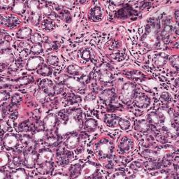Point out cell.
Masks as SVG:
<instances>
[{
  "mask_svg": "<svg viewBox=\"0 0 179 179\" xmlns=\"http://www.w3.org/2000/svg\"><path fill=\"white\" fill-rule=\"evenodd\" d=\"M57 121H58V119H57V117L54 114H50L48 116H46L45 119H44V126H45L46 130H52L55 127Z\"/></svg>",
  "mask_w": 179,
  "mask_h": 179,
  "instance_id": "5b68a950",
  "label": "cell"
},
{
  "mask_svg": "<svg viewBox=\"0 0 179 179\" xmlns=\"http://www.w3.org/2000/svg\"><path fill=\"white\" fill-rule=\"evenodd\" d=\"M31 50L34 53H40V52H41L42 51V47L39 43H37L36 44V45H34L32 47H31Z\"/></svg>",
  "mask_w": 179,
  "mask_h": 179,
  "instance_id": "8d00e7d4",
  "label": "cell"
},
{
  "mask_svg": "<svg viewBox=\"0 0 179 179\" xmlns=\"http://www.w3.org/2000/svg\"><path fill=\"white\" fill-rule=\"evenodd\" d=\"M134 92V86L132 83H126L123 86V92H122V97L125 102H127L131 100L133 97Z\"/></svg>",
  "mask_w": 179,
  "mask_h": 179,
  "instance_id": "7a4b0ae2",
  "label": "cell"
},
{
  "mask_svg": "<svg viewBox=\"0 0 179 179\" xmlns=\"http://www.w3.org/2000/svg\"><path fill=\"white\" fill-rule=\"evenodd\" d=\"M148 121L153 125H159L161 122V117L156 113H151L148 115Z\"/></svg>",
  "mask_w": 179,
  "mask_h": 179,
  "instance_id": "e0dca14e",
  "label": "cell"
},
{
  "mask_svg": "<svg viewBox=\"0 0 179 179\" xmlns=\"http://www.w3.org/2000/svg\"><path fill=\"white\" fill-rule=\"evenodd\" d=\"M31 41L34 43H39L41 41V36L39 33H35L31 36Z\"/></svg>",
  "mask_w": 179,
  "mask_h": 179,
  "instance_id": "836d02e7",
  "label": "cell"
},
{
  "mask_svg": "<svg viewBox=\"0 0 179 179\" xmlns=\"http://www.w3.org/2000/svg\"><path fill=\"white\" fill-rule=\"evenodd\" d=\"M161 98L163 100L165 101V102H167V101L170 100L171 97H170V94L169 93H167V92H163L161 95Z\"/></svg>",
  "mask_w": 179,
  "mask_h": 179,
  "instance_id": "7bdbcfd3",
  "label": "cell"
},
{
  "mask_svg": "<svg viewBox=\"0 0 179 179\" xmlns=\"http://www.w3.org/2000/svg\"><path fill=\"white\" fill-rule=\"evenodd\" d=\"M172 27L171 25L168 24L165 25L163 27V31H162V36H163V37L167 38L169 37L170 33L172 32Z\"/></svg>",
  "mask_w": 179,
  "mask_h": 179,
  "instance_id": "484cf974",
  "label": "cell"
},
{
  "mask_svg": "<svg viewBox=\"0 0 179 179\" xmlns=\"http://www.w3.org/2000/svg\"><path fill=\"white\" fill-rule=\"evenodd\" d=\"M46 92H45L44 91H40L37 93V100H43L46 99Z\"/></svg>",
  "mask_w": 179,
  "mask_h": 179,
  "instance_id": "60d3db41",
  "label": "cell"
},
{
  "mask_svg": "<svg viewBox=\"0 0 179 179\" xmlns=\"http://www.w3.org/2000/svg\"><path fill=\"white\" fill-rule=\"evenodd\" d=\"M135 128L136 130L140 132H147L149 129V124L147 123L144 120H142V121H139L137 123H136Z\"/></svg>",
  "mask_w": 179,
  "mask_h": 179,
  "instance_id": "9a60e30c",
  "label": "cell"
},
{
  "mask_svg": "<svg viewBox=\"0 0 179 179\" xmlns=\"http://www.w3.org/2000/svg\"><path fill=\"white\" fill-rule=\"evenodd\" d=\"M52 43H50V42H47V43H44V48H45L46 50H50L52 48Z\"/></svg>",
  "mask_w": 179,
  "mask_h": 179,
  "instance_id": "bcb514c9",
  "label": "cell"
},
{
  "mask_svg": "<svg viewBox=\"0 0 179 179\" xmlns=\"http://www.w3.org/2000/svg\"><path fill=\"white\" fill-rule=\"evenodd\" d=\"M67 85L69 86V88H72L74 90H79L81 88L82 86L81 83L79 81H77L76 80L73 79H68L67 80Z\"/></svg>",
  "mask_w": 179,
  "mask_h": 179,
  "instance_id": "d6986e66",
  "label": "cell"
},
{
  "mask_svg": "<svg viewBox=\"0 0 179 179\" xmlns=\"http://www.w3.org/2000/svg\"><path fill=\"white\" fill-rule=\"evenodd\" d=\"M38 155L36 152H28L25 155V164L27 167L32 168L37 163Z\"/></svg>",
  "mask_w": 179,
  "mask_h": 179,
  "instance_id": "3957f363",
  "label": "cell"
},
{
  "mask_svg": "<svg viewBox=\"0 0 179 179\" xmlns=\"http://www.w3.org/2000/svg\"><path fill=\"white\" fill-rule=\"evenodd\" d=\"M41 86L42 89L43 90V91L46 92V93L52 94L54 92L55 88L53 87V83L51 81L48 79L43 80L41 83Z\"/></svg>",
  "mask_w": 179,
  "mask_h": 179,
  "instance_id": "8fae6325",
  "label": "cell"
},
{
  "mask_svg": "<svg viewBox=\"0 0 179 179\" xmlns=\"http://www.w3.org/2000/svg\"><path fill=\"white\" fill-rule=\"evenodd\" d=\"M52 158V153L50 151H44L40 153L37 159L38 165H42V164L50 162Z\"/></svg>",
  "mask_w": 179,
  "mask_h": 179,
  "instance_id": "8992f818",
  "label": "cell"
},
{
  "mask_svg": "<svg viewBox=\"0 0 179 179\" xmlns=\"http://www.w3.org/2000/svg\"><path fill=\"white\" fill-rule=\"evenodd\" d=\"M55 142H56V139L51 137L48 139H47V141H46V144L48 145V146H50V145L54 144L55 143Z\"/></svg>",
  "mask_w": 179,
  "mask_h": 179,
  "instance_id": "ee69618b",
  "label": "cell"
},
{
  "mask_svg": "<svg viewBox=\"0 0 179 179\" xmlns=\"http://www.w3.org/2000/svg\"><path fill=\"white\" fill-rule=\"evenodd\" d=\"M13 61V55L11 52L9 51H6L5 52H1V62L2 64L4 63V64H10Z\"/></svg>",
  "mask_w": 179,
  "mask_h": 179,
  "instance_id": "4fadbf2b",
  "label": "cell"
},
{
  "mask_svg": "<svg viewBox=\"0 0 179 179\" xmlns=\"http://www.w3.org/2000/svg\"><path fill=\"white\" fill-rule=\"evenodd\" d=\"M102 10H101L100 7L95 6L92 8V10H91V16L92 18H94V20H100L102 18Z\"/></svg>",
  "mask_w": 179,
  "mask_h": 179,
  "instance_id": "44dd1931",
  "label": "cell"
},
{
  "mask_svg": "<svg viewBox=\"0 0 179 179\" xmlns=\"http://www.w3.org/2000/svg\"><path fill=\"white\" fill-rule=\"evenodd\" d=\"M58 62H59L58 58L55 55L50 56L48 58V62L50 64H55L57 63H58Z\"/></svg>",
  "mask_w": 179,
  "mask_h": 179,
  "instance_id": "ab89813d",
  "label": "cell"
},
{
  "mask_svg": "<svg viewBox=\"0 0 179 179\" xmlns=\"http://www.w3.org/2000/svg\"><path fill=\"white\" fill-rule=\"evenodd\" d=\"M43 62V60L40 57H33L29 59L27 64V69L28 70H34L38 68Z\"/></svg>",
  "mask_w": 179,
  "mask_h": 179,
  "instance_id": "ba28073f",
  "label": "cell"
},
{
  "mask_svg": "<svg viewBox=\"0 0 179 179\" xmlns=\"http://www.w3.org/2000/svg\"><path fill=\"white\" fill-rule=\"evenodd\" d=\"M31 22L33 23L34 25H37L39 23L40 20H41V14H40L39 11L31 13V15L30 16Z\"/></svg>",
  "mask_w": 179,
  "mask_h": 179,
  "instance_id": "cb8c5ba5",
  "label": "cell"
},
{
  "mask_svg": "<svg viewBox=\"0 0 179 179\" xmlns=\"http://www.w3.org/2000/svg\"><path fill=\"white\" fill-rule=\"evenodd\" d=\"M46 137V132L43 131V130H41V131L37 132L34 135V139L37 141H41L43 140Z\"/></svg>",
  "mask_w": 179,
  "mask_h": 179,
  "instance_id": "e575fe53",
  "label": "cell"
},
{
  "mask_svg": "<svg viewBox=\"0 0 179 179\" xmlns=\"http://www.w3.org/2000/svg\"><path fill=\"white\" fill-rule=\"evenodd\" d=\"M156 32V29L155 27H150V28L148 29L147 32L145 34V35L143 37V41L145 45H146L148 47H153L157 43V34Z\"/></svg>",
  "mask_w": 179,
  "mask_h": 179,
  "instance_id": "6da1fadb",
  "label": "cell"
},
{
  "mask_svg": "<svg viewBox=\"0 0 179 179\" xmlns=\"http://www.w3.org/2000/svg\"><path fill=\"white\" fill-rule=\"evenodd\" d=\"M20 100H21V97L19 95V94H14L13 96V97H12L13 104H17L18 103H19L20 102Z\"/></svg>",
  "mask_w": 179,
  "mask_h": 179,
  "instance_id": "b9f144b4",
  "label": "cell"
},
{
  "mask_svg": "<svg viewBox=\"0 0 179 179\" xmlns=\"http://www.w3.org/2000/svg\"><path fill=\"white\" fill-rule=\"evenodd\" d=\"M8 162V156L7 154H6L5 153H1L0 154V166L3 167Z\"/></svg>",
  "mask_w": 179,
  "mask_h": 179,
  "instance_id": "4dcf8cb0",
  "label": "cell"
},
{
  "mask_svg": "<svg viewBox=\"0 0 179 179\" xmlns=\"http://www.w3.org/2000/svg\"><path fill=\"white\" fill-rule=\"evenodd\" d=\"M4 144L8 148H13L18 144V138L13 134H9L4 138Z\"/></svg>",
  "mask_w": 179,
  "mask_h": 179,
  "instance_id": "30bf717a",
  "label": "cell"
},
{
  "mask_svg": "<svg viewBox=\"0 0 179 179\" xmlns=\"http://www.w3.org/2000/svg\"><path fill=\"white\" fill-rule=\"evenodd\" d=\"M81 56L85 61H88L90 58V52L89 50H85L81 52Z\"/></svg>",
  "mask_w": 179,
  "mask_h": 179,
  "instance_id": "f35d334b",
  "label": "cell"
},
{
  "mask_svg": "<svg viewBox=\"0 0 179 179\" xmlns=\"http://www.w3.org/2000/svg\"><path fill=\"white\" fill-rule=\"evenodd\" d=\"M132 146L131 140L127 138L123 139V140L121 141V144H120V147H121L122 150H124V151L130 150Z\"/></svg>",
  "mask_w": 179,
  "mask_h": 179,
  "instance_id": "7402d4cb",
  "label": "cell"
},
{
  "mask_svg": "<svg viewBox=\"0 0 179 179\" xmlns=\"http://www.w3.org/2000/svg\"><path fill=\"white\" fill-rule=\"evenodd\" d=\"M52 70L49 67L46 66V65H44V66L41 67V68H39V70L37 71V73L43 76H49L51 74Z\"/></svg>",
  "mask_w": 179,
  "mask_h": 179,
  "instance_id": "603a6c76",
  "label": "cell"
},
{
  "mask_svg": "<svg viewBox=\"0 0 179 179\" xmlns=\"http://www.w3.org/2000/svg\"><path fill=\"white\" fill-rule=\"evenodd\" d=\"M134 104L139 108H146L150 104V99L143 94H139L136 97Z\"/></svg>",
  "mask_w": 179,
  "mask_h": 179,
  "instance_id": "277c9868",
  "label": "cell"
},
{
  "mask_svg": "<svg viewBox=\"0 0 179 179\" xmlns=\"http://www.w3.org/2000/svg\"><path fill=\"white\" fill-rule=\"evenodd\" d=\"M42 25H43V28L46 30H51L54 27V24L52 21L48 20H44L42 23Z\"/></svg>",
  "mask_w": 179,
  "mask_h": 179,
  "instance_id": "f546056e",
  "label": "cell"
},
{
  "mask_svg": "<svg viewBox=\"0 0 179 179\" xmlns=\"http://www.w3.org/2000/svg\"><path fill=\"white\" fill-rule=\"evenodd\" d=\"M79 137L77 134H74V135L71 136L67 140L66 143V146L69 149L74 148L77 146V145L79 144Z\"/></svg>",
  "mask_w": 179,
  "mask_h": 179,
  "instance_id": "7c38bea8",
  "label": "cell"
},
{
  "mask_svg": "<svg viewBox=\"0 0 179 179\" xmlns=\"http://www.w3.org/2000/svg\"><path fill=\"white\" fill-rule=\"evenodd\" d=\"M118 125L122 130H126L130 127V123L129 121H127V120L121 118L120 119V121L118 122Z\"/></svg>",
  "mask_w": 179,
  "mask_h": 179,
  "instance_id": "4316f807",
  "label": "cell"
},
{
  "mask_svg": "<svg viewBox=\"0 0 179 179\" xmlns=\"http://www.w3.org/2000/svg\"><path fill=\"white\" fill-rule=\"evenodd\" d=\"M97 121H94L93 119H90L88 121H86L85 123V127L88 128V130H91V129H94L97 127Z\"/></svg>",
  "mask_w": 179,
  "mask_h": 179,
  "instance_id": "1f68e13d",
  "label": "cell"
},
{
  "mask_svg": "<svg viewBox=\"0 0 179 179\" xmlns=\"http://www.w3.org/2000/svg\"><path fill=\"white\" fill-rule=\"evenodd\" d=\"M111 144L109 141H102L97 146V150L101 155H106L110 153Z\"/></svg>",
  "mask_w": 179,
  "mask_h": 179,
  "instance_id": "52a82bcc",
  "label": "cell"
},
{
  "mask_svg": "<svg viewBox=\"0 0 179 179\" xmlns=\"http://www.w3.org/2000/svg\"><path fill=\"white\" fill-rule=\"evenodd\" d=\"M67 71L69 73L73 75H76L78 73H80L81 71V68L79 67L76 66V65H71V66L69 67L67 69Z\"/></svg>",
  "mask_w": 179,
  "mask_h": 179,
  "instance_id": "83f0119b",
  "label": "cell"
},
{
  "mask_svg": "<svg viewBox=\"0 0 179 179\" xmlns=\"http://www.w3.org/2000/svg\"><path fill=\"white\" fill-rule=\"evenodd\" d=\"M41 10L44 15H46V16H50V15L52 13L51 8L48 6H43V7L41 8Z\"/></svg>",
  "mask_w": 179,
  "mask_h": 179,
  "instance_id": "d590c367",
  "label": "cell"
},
{
  "mask_svg": "<svg viewBox=\"0 0 179 179\" xmlns=\"http://www.w3.org/2000/svg\"><path fill=\"white\" fill-rule=\"evenodd\" d=\"M112 76L109 73H103L100 76V81L102 83H107L112 81Z\"/></svg>",
  "mask_w": 179,
  "mask_h": 179,
  "instance_id": "d4e9b609",
  "label": "cell"
},
{
  "mask_svg": "<svg viewBox=\"0 0 179 179\" xmlns=\"http://www.w3.org/2000/svg\"><path fill=\"white\" fill-rule=\"evenodd\" d=\"M31 30L29 27H23L17 33V37L19 39H25L31 34Z\"/></svg>",
  "mask_w": 179,
  "mask_h": 179,
  "instance_id": "2e32d148",
  "label": "cell"
},
{
  "mask_svg": "<svg viewBox=\"0 0 179 179\" xmlns=\"http://www.w3.org/2000/svg\"><path fill=\"white\" fill-rule=\"evenodd\" d=\"M113 92L109 90H106L100 94V98L104 102H109L113 98Z\"/></svg>",
  "mask_w": 179,
  "mask_h": 179,
  "instance_id": "ffe728a7",
  "label": "cell"
},
{
  "mask_svg": "<svg viewBox=\"0 0 179 179\" xmlns=\"http://www.w3.org/2000/svg\"><path fill=\"white\" fill-rule=\"evenodd\" d=\"M24 10H25L24 4H23L22 3H20V2L17 3L16 5L13 6L14 12L18 13H20L22 12Z\"/></svg>",
  "mask_w": 179,
  "mask_h": 179,
  "instance_id": "d6a6232c",
  "label": "cell"
},
{
  "mask_svg": "<svg viewBox=\"0 0 179 179\" xmlns=\"http://www.w3.org/2000/svg\"><path fill=\"white\" fill-rule=\"evenodd\" d=\"M10 177L14 179H25L27 178V176L24 169H18L13 173Z\"/></svg>",
  "mask_w": 179,
  "mask_h": 179,
  "instance_id": "ac0fdd59",
  "label": "cell"
},
{
  "mask_svg": "<svg viewBox=\"0 0 179 179\" xmlns=\"http://www.w3.org/2000/svg\"><path fill=\"white\" fill-rule=\"evenodd\" d=\"M1 101H4V100H6L8 97V94L6 92H1Z\"/></svg>",
  "mask_w": 179,
  "mask_h": 179,
  "instance_id": "f6af8a7d",
  "label": "cell"
},
{
  "mask_svg": "<svg viewBox=\"0 0 179 179\" xmlns=\"http://www.w3.org/2000/svg\"><path fill=\"white\" fill-rule=\"evenodd\" d=\"M20 158H19L18 157H14L11 160V162L10 163L9 167L10 169H16V168H17L19 165H20Z\"/></svg>",
  "mask_w": 179,
  "mask_h": 179,
  "instance_id": "f1b7e54d",
  "label": "cell"
},
{
  "mask_svg": "<svg viewBox=\"0 0 179 179\" xmlns=\"http://www.w3.org/2000/svg\"><path fill=\"white\" fill-rule=\"evenodd\" d=\"M52 169V166L51 164H50V162H48V163H45L42 165H40V167H39V173L42 174H48L51 172Z\"/></svg>",
  "mask_w": 179,
  "mask_h": 179,
  "instance_id": "5bb4252c",
  "label": "cell"
},
{
  "mask_svg": "<svg viewBox=\"0 0 179 179\" xmlns=\"http://www.w3.org/2000/svg\"><path fill=\"white\" fill-rule=\"evenodd\" d=\"M170 63H171L172 66H174L176 68H178V57L177 55L172 57L170 59Z\"/></svg>",
  "mask_w": 179,
  "mask_h": 179,
  "instance_id": "74e56055",
  "label": "cell"
},
{
  "mask_svg": "<svg viewBox=\"0 0 179 179\" xmlns=\"http://www.w3.org/2000/svg\"><path fill=\"white\" fill-rule=\"evenodd\" d=\"M167 59L168 55L167 54L160 52V53L155 55L154 56V58H153V62H154L155 66L161 67L166 64Z\"/></svg>",
  "mask_w": 179,
  "mask_h": 179,
  "instance_id": "9c48e42d",
  "label": "cell"
}]
</instances>
